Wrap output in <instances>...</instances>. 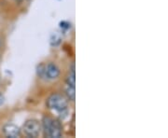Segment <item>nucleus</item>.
Returning a JSON list of instances; mask_svg holds the SVG:
<instances>
[{
    "label": "nucleus",
    "instance_id": "nucleus-1",
    "mask_svg": "<svg viewBox=\"0 0 168 138\" xmlns=\"http://www.w3.org/2000/svg\"><path fill=\"white\" fill-rule=\"evenodd\" d=\"M46 104L48 108L55 110L59 113L63 110L67 109V107H68V99L62 94L53 93L47 99Z\"/></svg>",
    "mask_w": 168,
    "mask_h": 138
},
{
    "label": "nucleus",
    "instance_id": "nucleus-2",
    "mask_svg": "<svg viewBox=\"0 0 168 138\" xmlns=\"http://www.w3.org/2000/svg\"><path fill=\"white\" fill-rule=\"evenodd\" d=\"M41 131H42L41 123L35 119L26 120L23 126V132L27 137L36 138L39 136Z\"/></svg>",
    "mask_w": 168,
    "mask_h": 138
},
{
    "label": "nucleus",
    "instance_id": "nucleus-3",
    "mask_svg": "<svg viewBox=\"0 0 168 138\" xmlns=\"http://www.w3.org/2000/svg\"><path fill=\"white\" fill-rule=\"evenodd\" d=\"M63 134V128L62 124L58 120H51V125L48 130L47 137H52V138H59Z\"/></svg>",
    "mask_w": 168,
    "mask_h": 138
},
{
    "label": "nucleus",
    "instance_id": "nucleus-4",
    "mask_svg": "<svg viewBox=\"0 0 168 138\" xmlns=\"http://www.w3.org/2000/svg\"><path fill=\"white\" fill-rule=\"evenodd\" d=\"M60 68L58 65L54 63H49L47 65H45V76L44 77H47L48 80H56L60 76Z\"/></svg>",
    "mask_w": 168,
    "mask_h": 138
},
{
    "label": "nucleus",
    "instance_id": "nucleus-5",
    "mask_svg": "<svg viewBox=\"0 0 168 138\" xmlns=\"http://www.w3.org/2000/svg\"><path fill=\"white\" fill-rule=\"evenodd\" d=\"M2 131H3V134L7 137L15 138L21 135V129L13 123H8L6 124V125H4Z\"/></svg>",
    "mask_w": 168,
    "mask_h": 138
},
{
    "label": "nucleus",
    "instance_id": "nucleus-6",
    "mask_svg": "<svg viewBox=\"0 0 168 138\" xmlns=\"http://www.w3.org/2000/svg\"><path fill=\"white\" fill-rule=\"evenodd\" d=\"M65 94L67 99L69 101L74 102L75 101V98H76V90L74 86H71V85L66 84V86L65 88Z\"/></svg>",
    "mask_w": 168,
    "mask_h": 138
},
{
    "label": "nucleus",
    "instance_id": "nucleus-7",
    "mask_svg": "<svg viewBox=\"0 0 168 138\" xmlns=\"http://www.w3.org/2000/svg\"><path fill=\"white\" fill-rule=\"evenodd\" d=\"M66 84L71 85V86H76V74H75V64H72L71 71L67 75L66 77Z\"/></svg>",
    "mask_w": 168,
    "mask_h": 138
},
{
    "label": "nucleus",
    "instance_id": "nucleus-8",
    "mask_svg": "<svg viewBox=\"0 0 168 138\" xmlns=\"http://www.w3.org/2000/svg\"><path fill=\"white\" fill-rule=\"evenodd\" d=\"M37 74L39 77H44V76H45V64H40L37 65Z\"/></svg>",
    "mask_w": 168,
    "mask_h": 138
},
{
    "label": "nucleus",
    "instance_id": "nucleus-9",
    "mask_svg": "<svg viewBox=\"0 0 168 138\" xmlns=\"http://www.w3.org/2000/svg\"><path fill=\"white\" fill-rule=\"evenodd\" d=\"M60 40H61V37H60L57 33H55L54 35H52V37H51V45H58L60 43Z\"/></svg>",
    "mask_w": 168,
    "mask_h": 138
},
{
    "label": "nucleus",
    "instance_id": "nucleus-10",
    "mask_svg": "<svg viewBox=\"0 0 168 138\" xmlns=\"http://www.w3.org/2000/svg\"><path fill=\"white\" fill-rule=\"evenodd\" d=\"M4 102H5V97L2 94H0V107L4 104Z\"/></svg>",
    "mask_w": 168,
    "mask_h": 138
},
{
    "label": "nucleus",
    "instance_id": "nucleus-11",
    "mask_svg": "<svg viewBox=\"0 0 168 138\" xmlns=\"http://www.w3.org/2000/svg\"><path fill=\"white\" fill-rule=\"evenodd\" d=\"M1 47H2V40L0 39V48H1Z\"/></svg>",
    "mask_w": 168,
    "mask_h": 138
}]
</instances>
